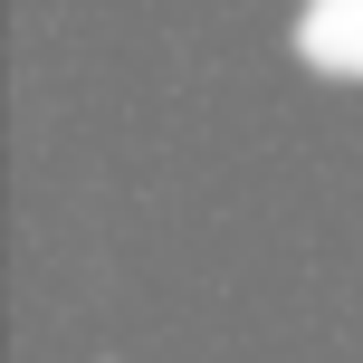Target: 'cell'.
I'll list each match as a JSON object with an SVG mask.
<instances>
[{
    "label": "cell",
    "instance_id": "cell-1",
    "mask_svg": "<svg viewBox=\"0 0 363 363\" xmlns=\"http://www.w3.org/2000/svg\"><path fill=\"white\" fill-rule=\"evenodd\" d=\"M296 57L315 77H363V0H306L296 10Z\"/></svg>",
    "mask_w": 363,
    "mask_h": 363
}]
</instances>
